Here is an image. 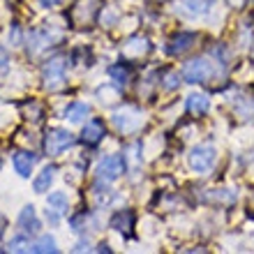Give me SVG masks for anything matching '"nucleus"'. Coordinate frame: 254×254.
<instances>
[{"label":"nucleus","mask_w":254,"mask_h":254,"mask_svg":"<svg viewBox=\"0 0 254 254\" xmlns=\"http://www.w3.org/2000/svg\"><path fill=\"white\" fill-rule=\"evenodd\" d=\"M81 139H83V143H88V146H97V143L104 139V123L102 121H90L86 127H83Z\"/></svg>","instance_id":"11"},{"label":"nucleus","mask_w":254,"mask_h":254,"mask_svg":"<svg viewBox=\"0 0 254 254\" xmlns=\"http://www.w3.org/2000/svg\"><path fill=\"white\" fill-rule=\"evenodd\" d=\"M167 83H164V88H167V90H174L176 86H178V83H181V76H178V74L176 72H171V74H167Z\"/></svg>","instance_id":"21"},{"label":"nucleus","mask_w":254,"mask_h":254,"mask_svg":"<svg viewBox=\"0 0 254 254\" xmlns=\"http://www.w3.org/2000/svg\"><path fill=\"white\" fill-rule=\"evenodd\" d=\"M109 74H111V79H116V83H125L127 81V72L125 69H123V67H111V69H109Z\"/></svg>","instance_id":"20"},{"label":"nucleus","mask_w":254,"mask_h":254,"mask_svg":"<svg viewBox=\"0 0 254 254\" xmlns=\"http://www.w3.org/2000/svg\"><path fill=\"white\" fill-rule=\"evenodd\" d=\"M111 123L116 125L118 132L132 134V132H136V129L143 125V114H141L139 109H134V107H123V109H118V111H114Z\"/></svg>","instance_id":"4"},{"label":"nucleus","mask_w":254,"mask_h":254,"mask_svg":"<svg viewBox=\"0 0 254 254\" xmlns=\"http://www.w3.org/2000/svg\"><path fill=\"white\" fill-rule=\"evenodd\" d=\"M208 107H210V100H208L206 95H190L188 97V111L194 116H201V114H206Z\"/></svg>","instance_id":"16"},{"label":"nucleus","mask_w":254,"mask_h":254,"mask_svg":"<svg viewBox=\"0 0 254 254\" xmlns=\"http://www.w3.org/2000/svg\"><path fill=\"white\" fill-rule=\"evenodd\" d=\"M7 69H9V56H7L5 49L0 47V74H5Z\"/></svg>","instance_id":"22"},{"label":"nucleus","mask_w":254,"mask_h":254,"mask_svg":"<svg viewBox=\"0 0 254 254\" xmlns=\"http://www.w3.org/2000/svg\"><path fill=\"white\" fill-rule=\"evenodd\" d=\"M196 40V35L194 33H181V35H176L174 40H171V47H169V54H174V56H181L183 51H188L190 47H192V42Z\"/></svg>","instance_id":"14"},{"label":"nucleus","mask_w":254,"mask_h":254,"mask_svg":"<svg viewBox=\"0 0 254 254\" xmlns=\"http://www.w3.org/2000/svg\"><path fill=\"white\" fill-rule=\"evenodd\" d=\"M123 171H125V160H123L121 155H107L97 164V178L104 183H114Z\"/></svg>","instance_id":"6"},{"label":"nucleus","mask_w":254,"mask_h":254,"mask_svg":"<svg viewBox=\"0 0 254 254\" xmlns=\"http://www.w3.org/2000/svg\"><path fill=\"white\" fill-rule=\"evenodd\" d=\"M88 114H90V107H88L86 102H72V104L65 109V118L69 123H81Z\"/></svg>","instance_id":"15"},{"label":"nucleus","mask_w":254,"mask_h":254,"mask_svg":"<svg viewBox=\"0 0 254 254\" xmlns=\"http://www.w3.org/2000/svg\"><path fill=\"white\" fill-rule=\"evenodd\" d=\"M35 162H37V157H35L33 153H28V150L14 153V169H16V174H19L21 178H30Z\"/></svg>","instance_id":"8"},{"label":"nucleus","mask_w":254,"mask_h":254,"mask_svg":"<svg viewBox=\"0 0 254 254\" xmlns=\"http://www.w3.org/2000/svg\"><path fill=\"white\" fill-rule=\"evenodd\" d=\"M5 229H7V220H5V215L0 213V238L5 236Z\"/></svg>","instance_id":"23"},{"label":"nucleus","mask_w":254,"mask_h":254,"mask_svg":"<svg viewBox=\"0 0 254 254\" xmlns=\"http://www.w3.org/2000/svg\"><path fill=\"white\" fill-rule=\"evenodd\" d=\"M9 250H12V252H33V245H30L23 236H16V238L9 241Z\"/></svg>","instance_id":"19"},{"label":"nucleus","mask_w":254,"mask_h":254,"mask_svg":"<svg viewBox=\"0 0 254 254\" xmlns=\"http://www.w3.org/2000/svg\"><path fill=\"white\" fill-rule=\"evenodd\" d=\"M252 58H254V49H252Z\"/></svg>","instance_id":"25"},{"label":"nucleus","mask_w":254,"mask_h":254,"mask_svg":"<svg viewBox=\"0 0 254 254\" xmlns=\"http://www.w3.org/2000/svg\"><path fill=\"white\" fill-rule=\"evenodd\" d=\"M210 5H213V0H183L181 5H178V12H181L183 16H190V19H194V16L206 14Z\"/></svg>","instance_id":"10"},{"label":"nucleus","mask_w":254,"mask_h":254,"mask_svg":"<svg viewBox=\"0 0 254 254\" xmlns=\"http://www.w3.org/2000/svg\"><path fill=\"white\" fill-rule=\"evenodd\" d=\"M148 51H150V44H148L146 37H132L123 49V54L129 56V58H139V56L148 54Z\"/></svg>","instance_id":"12"},{"label":"nucleus","mask_w":254,"mask_h":254,"mask_svg":"<svg viewBox=\"0 0 254 254\" xmlns=\"http://www.w3.org/2000/svg\"><path fill=\"white\" fill-rule=\"evenodd\" d=\"M74 134L63 129V127H51L47 132V139H44V150H47L49 157H58L67 150V148L74 146Z\"/></svg>","instance_id":"2"},{"label":"nucleus","mask_w":254,"mask_h":254,"mask_svg":"<svg viewBox=\"0 0 254 254\" xmlns=\"http://www.w3.org/2000/svg\"><path fill=\"white\" fill-rule=\"evenodd\" d=\"M33 252H37V254H47V252H51V254H56L58 252V248H56V238L54 236H42L40 241L33 245Z\"/></svg>","instance_id":"18"},{"label":"nucleus","mask_w":254,"mask_h":254,"mask_svg":"<svg viewBox=\"0 0 254 254\" xmlns=\"http://www.w3.org/2000/svg\"><path fill=\"white\" fill-rule=\"evenodd\" d=\"M19 227L23 229V234H30V236H35L42 229V224H40V220H37V213H35L33 206H26L23 210H21Z\"/></svg>","instance_id":"9"},{"label":"nucleus","mask_w":254,"mask_h":254,"mask_svg":"<svg viewBox=\"0 0 254 254\" xmlns=\"http://www.w3.org/2000/svg\"><path fill=\"white\" fill-rule=\"evenodd\" d=\"M47 217L51 224H58L61 222V217L67 213V196L63 192H54V194H49V199H47Z\"/></svg>","instance_id":"7"},{"label":"nucleus","mask_w":254,"mask_h":254,"mask_svg":"<svg viewBox=\"0 0 254 254\" xmlns=\"http://www.w3.org/2000/svg\"><path fill=\"white\" fill-rule=\"evenodd\" d=\"M61 0H40V5L42 7H54V5H58Z\"/></svg>","instance_id":"24"},{"label":"nucleus","mask_w":254,"mask_h":254,"mask_svg":"<svg viewBox=\"0 0 254 254\" xmlns=\"http://www.w3.org/2000/svg\"><path fill=\"white\" fill-rule=\"evenodd\" d=\"M54 174H56V167H47L42 169L40 174H37V178L33 181V190L37 194H44L49 192V188H51V183H54Z\"/></svg>","instance_id":"13"},{"label":"nucleus","mask_w":254,"mask_h":254,"mask_svg":"<svg viewBox=\"0 0 254 254\" xmlns=\"http://www.w3.org/2000/svg\"><path fill=\"white\" fill-rule=\"evenodd\" d=\"M65 67H67V63L63 56H56V58L44 63L42 79H44V88L47 90H58V88L65 86Z\"/></svg>","instance_id":"3"},{"label":"nucleus","mask_w":254,"mask_h":254,"mask_svg":"<svg viewBox=\"0 0 254 254\" xmlns=\"http://www.w3.org/2000/svg\"><path fill=\"white\" fill-rule=\"evenodd\" d=\"M215 164V148L203 143V146H196L190 153V167L196 171V174H208Z\"/></svg>","instance_id":"5"},{"label":"nucleus","mask_w":254,"mask_h":254,"mask_svg":"<svg viewBox=\"0 0 254 254\" xmlns=\"http://www.w3.org/2000/svg\"><path fill=\"white\" fill-rule=\"evenodd\" d=\"M132 222H134V215L129 213V210H123V213L114 215L111 229H116V231H127V229H132Z\"/></svg>","instance_id":"17"},{"label":"nucleus","mask_w":254,"mask_h":254,"mask_svg":"<svg viewBox=\"0 0 254 254\" xmlns=\"http://www.w3.org/2000/svg\"><path fill=\"white\" fill-rule=\"evenodd\" d=\"M217 74H222V72L217 69V65H215L213 61H208V58H196V61L188 63L183 76H185V81H190V83H208V81L215 79Z\"/></svg>","instance_id":"1"}]
</instances>
